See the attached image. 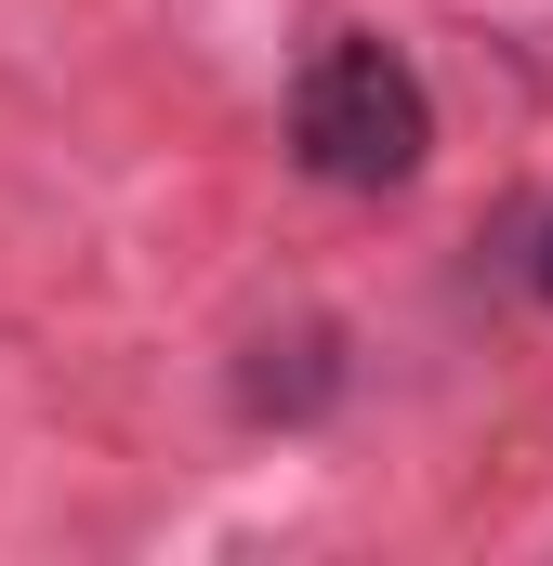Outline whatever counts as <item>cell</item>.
<instances>
[{
	"label": "cell",
	"mask_w": 553,
	"mask_h": 566,
	"mask_svg": "<svg viewBox=\"0 0 553 566\" xmlns=\"http://www.w3.org/2000/svg\"><path fill=\"white\" fill-rule=\"evenodd\" d=\"M290 158L343 198H396L421 158H435V93L396 40H330L303 80H290Z\"/></svg>",
	"instance_id": "1"
},
{
	"label": "cell",
	"mask_w": 553,
	"mask_h": 566,
	"mask_svg": "<svg viewBox=\"0 0 553 566\" xmlns=\"http://www.w3.org/2000/svg\"><path fill=\"white\" fill-rule=\"evenodd\" d=\"M541 290H553V224H541Z\"/></svg>",
	"instance_id": "3"
},
{
	"label": "cell",
	"mask_w": 553,
	"mask_h": 566,
	"mask_svg": "<svg viewBox=\"0 0 553 566\" xmlns=\"http://www.w3.org/2000/svg\"><path fill=\"white\" fill-rule=\"evenodd\" d=\"M330 396H343V329L330 316H290V329H264L238 356V409L251 422H316Z\"/></svg>",
	"instance_id": "2"
}]
</instances>
